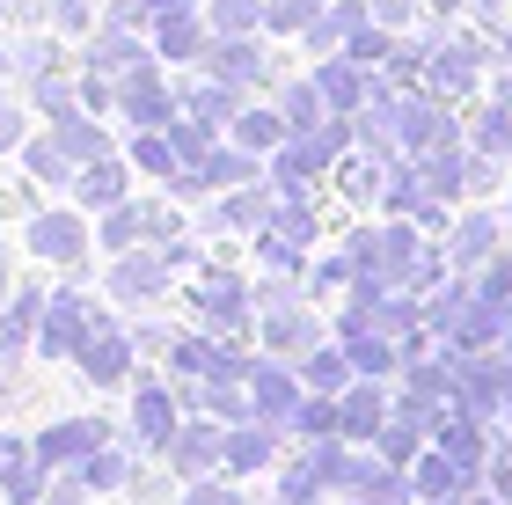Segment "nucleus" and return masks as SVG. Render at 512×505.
Instances as JSON below:
<instances>
[]
</instances>
